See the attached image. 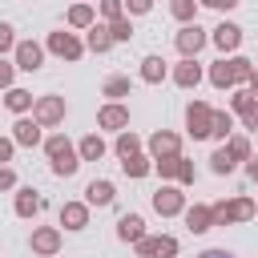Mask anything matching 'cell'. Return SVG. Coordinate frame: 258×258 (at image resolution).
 <instances>
[{
	"mask_svg": "<svg viewBox=\"0 0 258 258\" xmlns=\"http://www.w3.org/2000/svg\"><path fill=\"white\" fill-rule=\"evenodd\" d=\"M44 153H48L56 177H73L77 165H81V149H73V141H69L64 133H52V137L44 141Z\"/></svg>",
	"mask_w": 258,
	"mask_h": 258,
	"instance_id": "obj_1",
	"label": "cell"
},
{
	"mask_svg": "<svg viewBox=\"0 0 258 258\" xmlns=\"http://www.w3.org/2000/svg\"><path fill=\"white\" fill-rule=\"evenodd\" d=\"M185 129H189V137H194V141L214 137V109H210L206 101H194V105L185 109Z\"/></svg>",
	"mask_w": 258,
	"mask_h": 258,
	"instance_id": "obj_2",
	"label": "cell"
},
{
	"mask_svg": "<svg viewBox=\"0 0 258 258\" xmlns=\"http://www.w3.org/2000/svg\"><path fill=\"white\" fill-rule=\"evenodd\" d=\"M206 40H210V36H206V32H202L198 24H181V32L173 36V44H177L181 60H194V56H198V52L206 48Z\"/></svg>",
	"mask_w": 258,
	"mask_h": 258,
	"instance_id": "obj_3",
	"label": "cell"
},
{
	"mask_svg": "<svg viewBox=\"0 0 258 258\" xmlns=\"http://www.w3.org/2000/svg\"><path fill=\"white\" fill-rule=\"evenodd\" d=\"M32 117L48 129V125H60L64 121V97H56V93H48V97H36V109H32Z\"/></svg>",
	"mask_w": 258,
	"mask_h": 258,
	"instance_id": "obj_4",
	"label": "cell"
},
{
	"mask_svg": "<svg viewBox=\"0 0 258 258\" xmlns=\"http://www.w3.org/2000/svg\"><path fill=\"white\" fill-rule=\"evenodd\" d=\"M153 210H157L161 218H173V214H185V194H181L177 185H161V189L153 194Z\"/></svg>",
	"mask_w": 258,
	"mask_h": 258,
	"instance_id": "obj_5",
	"label": "cell"
},
{
	"mask_svg": "<svg viewBox=\"0 0 258 258\" xmlns=\"http://www.w3.org/2000/svg\"><path fill=\"white\" fill-rule=\"evenodd\" d=\"M48 52H52V56H60V60H81L85 44H81L73 32H48Z\"/></svg>",
	"mask_w": 258,
	"mask_h": 258,
	"instance_id": "obj_6",
	"label": "cell"
},
{
	"mask_svg": "<svg viewBox=\"0 0 258 258\" xmlns=\"http://www.w3.org/2000/svg\"><path fill=\"white\" fill-rule=\"evenodd\" d=\"M137 254H141V258H173V254H177V238H173V234L141 238V242H137Z\"/></svg>",
	"mask_w": 258,
	"mask_h": 258,
	"instance_id": "obj_7",
	"label": "cell"
},
{
	"mask_svg": "<svg viewBox=\"0 0 258 258\" xmlns=\"http://www.w3.org/2000/svg\"><path fill=\"white\" fill-rule=\"evenodd\" d=\"M12 60H16V69L36 73V69L44 64V48H40L36 40H20V44H16V52H12Z\"/></svg>",
	"mask_w": 258,
	"mask_h": 258,
	"instance_id": "obj_8",
	"label": "cell"
},
{
	"mask_svg": "<svg viewBox=\"0 0 258 258\" xmlns=\"http://www.w3.org/2000/svg\"><path fill=\"white\" fill-rule=\"evenodd\" d=\"M97 125H101V129H113V133H125V129H129V109H125L121 101H109V105L97 113Z\"/></svg>",
	"mask_w": 258,
	"mask_h": 258,
	"instance_id": "obj_9",
	"label": "cell"
},
{
	"mask_svg": "<svg viewBox=\"0 0 258 258\" xmlns=\"http://www.w3.org/2000/svg\"><path fill=\"white\" fill-rule=\"evenodd\" d=\"M149 153H153V161H161V157H181V141H177V133L157 129V133L149 137Z\"/></svg>",
	"mask_w": 258,
	"mask_h": 258,
	"instance_id": "obj_10",
	"label": "cell"
},
{
	"mask_svg": "<svg viewBox=\"0 0 258 258\" xmlns=\"http://www.w3.org/2000/svg\"><path fill=\"white\" fill-rule=\"evenodd\" d=\"M32 250H36L40 258H52V254L60 250V230H56V226H40V230H32Z\"/></svg>",
	"mask_w": 258,
	"mask_h": 258,
	"instance_id": "obj_11",
	"label": "cell"
},
{
	"mask_svg": "<svg viewBox=\"0 0 258 258\" xmlns=\"http://www.w3.org/2000/svg\"><path fill=\"white\" fill-rule=\"evenodd\" d=\"M60 226L64 230H85L89 226V202H64L60 206Z\"/></svg>",
	"mask_w": 258,
	"mask_h": 258,
	"instance_id": "obj_12",
	"label": "cell"
},
{
	"mask_svg": "<svg viewBox=\"0 0 258 258\" xmlns=\"http://www.w3.org/2000/svg\"><path fill=\"white\" fill-rule=\"evenodd\" d=\"M210 85L214 89H238V73H234V60H214L210 64Z\"/></svg>",
	"mask_w": 258,
	"mask_h": 258,
	"instance_id": "obj_13",
	"label": "cell"
},
{
	"mask_svg": "<svg viewBox=\"0 0 258 258\" xmlns=\"http://www.w3.org/2000/svg\"><path fill=\"white\" fill-rule=\"evenodd\" d=\"M40 129H44V125H40L36 117H20V121L12 125V141H16V145H40Z\"/></svg>",
	"mask_w": 258,
	"mask_h": 258,
	"instance_id": "obj_14",
	"label": "cell"
},
{
	"mask_svg": "<svg viewBox=\"0 0 258 258\" xmlns=\"http://www.w3.org/2000/svg\"><path fill=\"white\" fill-rule=\"evenodd\" d=\"M117 238L137 246V242L145 238V218H141V214H121V222H117Z\"/></svg>",
	"mask_w": 258,
	"mask_h": 258,
	"instance_id": "obj_15",
	"label": "cell"
},
{
	"mask_svg": "<svg viewBox=\"0 0 258 258\" xmlns=\"http://www.w3.org/2000/svg\"><path fill=\"white\" fill-rule=\"evenodd\" d=\"M214 44H218L222 52H234V48L242 44V28H238V24H230V20H222V24L214 28Z\"/></svg>",
	"mask_w": 258,
	"mask_h": 258,
	"instance_id": "obj_16",
	"label": "cell"
},
{
	"mask_svg": "<svg viewBox=\"0 0 258 258\" xmlns=\"http://www.w3.org/2000/svg\"><path fill=\"white\" fill-rule=\"evenodd\" d=\"M113 198H117V189H113V181H89L85 185V202L89 206H113Z\"/></svg>",
	"mask_w": 258,
	"mask_h": 258,
	"instance_id": "obj_17",
	"label": "cell"
},
{
	"mask_svg": "<svg viewBox=\"0 0 258 258\" xmlns=\"http://www.w3.org/2000/svg\"><path fill=\"white\" fill-rule=\"evenodd\" d=\"M185 226H189V234H206L214 226V206H189L185 210Z\"/></svg>",
	"mask_w": 258,
	"mask_h": 258,
	"instance_id": "obj_18",
	"label": "cell"
},
{
	"mask_svg": "<svg viewBox=\"0 0 258 258\" xmlns=\"http://www.w3.org/2000/svg\"><path fill=\"white\" fill-rule=\"evenodd\" d=\"M198 81H202V64L198 60H181L173 69V85L177 89H198Z\"/></svg>",
	"mask_w": 258,
	"mask_h": 258,
	"instance_id": "obj_19",
	"label": "cell"
},
{
	"mask_svg": "<svg viewBox=\"0 0 258 258\" xmlns=\"http://www.w3.org/2000/svg\"><path fill=\"white\" fill-rule=\"evenodd\" d=\"M40 210H44V198H40L32 185H24V189L16 194V214H20V218H32V214H40Z\"/></svg>",
	"mask_w": 258,
	"mask_h": 258,
	"instance_id": "obj_20",
	"label": "cell"
},
{
	"mask_svg": "<svg viewBox=\"0 0 258 258\" xmlns=\"http://www.w3.org/2000/svg\"><path fill=\"white\" fill-rule=\"evenodd\" d=\"M117 40H113V32H109V24H93L89 28V36H85V48H93V52H109Z\"/></svg>",
	"mask_w": 258,
	"mask_h": 258,
	"instance_id": "obj_21",
	"label": "cell"
},
{
	"mask_svg": "<svg viewBox=\"0 0 258 258\" xmlns=\"http://www.w3.org/2000/svg\"><path fill=\"white\" fill-rule=\"evenodd\" d=\"M165 73H169V69H165V60H161L157 52L141 60V81H145V85H161V81H165Z\"/></svg>",
	"mask_w": 258,
	"mask_h": 258,
	"instance_id": "obj_22",
	"label": "cell"
},
{
	"mask_svg": "<svg viewBox=\"0 0 258 258\" xmlns=\"http://www.w3.org/2000/svg\"><path fill=\"white\" fill-rule=\"evenodd\" d=\"M113 149H117V157H121V161H125V157H137V153H141V137H137L133 129H125V133H117Z\"/></svg>",
	"mask_w": 258,
	"mask_h": 258,
	"instance_id": "obj_23",
	"label": "cell"
},
{
	"mask_svg": "<svg viewBox=\"0 0 258 258\" xmlns=\"http://www.w3.org/2000/svg\"><path fill=\"white\" fill-rule=\"evenodd\" d=\"M77 149H81V161H101V157H105V141H101V133H85Z\"/></svg>",
	"mask_w": 258,
	"mask_h": 258,
	"instance_id": "obj_24",
	"label": "cell"
},
{
	"mask_svg": "<svg viewBox=\"0 0 258 258\" xmlns=\"http://www.w3.org/2000/svg\"><path fill=\"white\" fill-rule=\"evenodd\" d=\"M4 105H8L12 113H28V109H36L32 93H24V89H8V93H4Z\"/></svg>",
	"mask_w": 258,
	"mask_h": 258,
	"instance_id": "obj_25",
	"label": "cell"
},
{
	"mask_svg": "<svg viewBox=\"0 0 258 258\" xmlns=\"http://www.w3.org/2000/svg\"><path fill=\"white\" fill-rule=\"evenodd\" d=\"M214 137H218V141H230V137H234V113L214 109Z\"/></svg>",
	"mask_w": 258,
	"mask_h": 258,
	"instance_id": "obj_26",
	"label": "cell"
},
{
	"mask_svg": "<svg viewBox=\"0 0 258 258\" xmlns=\"http://www.w3.org/2000/svg\"><path fill=\"white\" fill-rule=\"evenodd\" d=\"M234 165H238V161H234V153H230V149H226V145H222V149H214V153H210V169H214V173H218V177H222V173H234Z\"/></svg>",
	"mask_w": 258,
	"mask_h": 258,
	"instance_id": "obj_27",
	"label": "cell"
},
{
	"mask_svg": "<svg viewBox=\"0 0 258 258\" xmlns=\"http://www.w3.org/2000/svg\"><path fill=\"white\" fill-rule=\"evenodd\" d=\"M121 169H125V177H145V173L153 169V157H145V153L125 157V161H121Z\"/></svg>",
	"mask_w": 258,
	"mask_h": 258,
	"instance_id": "obj_28",
	"label": "cell"
},
{
	"mask_svg": "<svg viewBox=\"0 0 258 258\" xmlns=\"http://www.w3.org/2000/svg\"><path fill=\"white\" fill-rule=\"evenodd\" d=\"M226 206H230V222H250L254 210H258L254 198H234V202H226Z\"/></svg>",
	"mask_w": 258,
	"mask_h": 258,
	"instance_id": "obj_29",
	"label": "cell"
},
{
	"mask_svg": "<svg viewBox=\"0 0 258 258\" xmlns=\"http://www.w3.org/2000/svg\"><path fill=\"white\" fill-rule=\"evenodd\" d=\"M169 12L181 24H198V0H169Z\"/></svg>",
	"mask_w": 258,
	"mask_h": 258,
	"instance_id": "obj_30",
	"label": "cell"
},
{
	"mask_svg": "<svg viewBox=\"0 0 258 258\" xmlns=\"http://www.w3.org/2000/svg\"><path fill=\"white\" fill-rule=\"evenodd\" d=\"M97 20H93V8L89 4H73L69 8V28H93Z\"/></svg>",
	"mask_w": 258,
	"mask_h": 258,
	"instance_id": "obj_31",
	"label": "cell"
},
{
	"mask_svg": "<svg viewBox=\"0 0 258 258\" xmlns=\"http://www.w3.org/2000/svg\"><path fill=\"white\" fill-rule=\"evenodd\" d=\"M254 105H258V97H254L250 89H234V97H230V109H234L238 117H246V113H250Z\"/></svg>",
	"mask_w": 258,
	"mask_h": 258,
	"instance_id": "obj_32",
	"label": "cell"
},
{
	"mask_svg": "<svg viewBox=\"0 0 258 258\" xmlns=\"http://www.w3.org/2000/svg\"><path fill=\"white\" fill-rule=\"evenodd\" d=\"M105 97H113V101L129 97V77H109L105 81Z\"/></svg>",
	"mask_w": 258,
	"mask_h": 258,
	"instance_id": "obj_33",
	"label": "cell"
},
{
	"mask_svg": "<svg viewBox=\"0 0 258 258\" xmlns=\"http://www.w3.org/2000/svg\"><path fill=\"white\" fill-rule=\"evenodd\" d=\"M226 149L234 153V161H250V157H254V153H250V141H246V137H238V133L226 141Z\"/></svg>",
	"mask_w": 258,
	"mask_h": 258,
	"instance_id": "obj_34",
	"label": "cell"
},
{
	"mask_svg": "<svg viewBox=\"0 0 258 258\" xmlns=\"http://www.w3.org/2000/svg\"><path fill=\"white\" fill-rule=\"evenodd\" d=\"M101 16L113 24V20H121L125 16V0H101Z\"/></svg>",
	"mask_w": 258,
	"mask_h": 258,
	"instance_id": "obj_35",
	"label": "cell"
},
{
	"mask_svg": "<svg viewBox=\"0 0 258 258\" xmlns=\"http://www.w3.org/2000/svg\"><path fill=\"white\" fill-rule=\"evenodd\" d=\"M109 32H113V40H117V44H121V40H129V36H133V24H129V16L113 20V24H109Z\"/></svg>",
	"mask_w": 258,
	"mask_h": 258,
	"instance_id": "obj_36",
	"label": "cell"
},
{
	"mask_svg": "<svg viewBox=\"0 0 258 258\" xmlns=\"http://www.w3.org/2000/svg\"><path fill=\"white\" fill-rule=\"evenodd\" d=\"M153 169H157L161 177H177V169H181V157H161V161H153Z\"/></svg>",
	"mask_w": 258,
	"mask_h": 258,
	"instance_id": "obj_37",
	"label": "cell"
},
{
	"mask_svg": "<svg viewBox=\"0 0 258 258\" xmlns=\"http://www.w3.org/2000/svg\"><path fill=\"white\" fill-rule=\"evenodd\" d=\"M0 52H16V28L0 24Z\"/></svg>",
	"mask_w": 258,
	"mask_h": 258,
	"instance_id": "obj_38",
	"label": "cell"
},
{
	"mask_svg": "<svg viewBox=\"0 0 258 258\" xmlns=\"http://www.w3.org/2000/svg\"><path fill=\"white\" fill-rule=\"evenodd\" d=\"M194 177H198V173H194V161H185V157H181V169H177V181H181V185H194Z\"/></svg>",
	"mask_w": 258,
	"mask_h": 258,
	"instance_id": "obj_39",
	"label": "cell"
},
{
	"mask_svg": "<svg viewBox=\"0 0 258 258\" xmlns=\"http://www.w3.org/2000/svg\"><path fill=\"white\" fill-rule=\"evenodd\" d=\"M12 73H16V60H4L0 64V85L4 89H12Z\"/></svg>",
	"mask_w": 258,
	"mask_h": 258,
	"instance_id": "obj_40",
	"label": "cell"
},
{
	"mask_svg": "<svg viewBox=\"0 0 258 258\" xmlns=\"http://www.w3.org/2000/svg\"><path fill=\"white\" fill-rule=\"evenodd\" d=\"M214 226H230V206H226V202L214 206Z\"/></svg>",
	"mask_w": 258,
	"mask_h": 258,
	"instance_id": "obj_41",
	"label": "cell"
},
{
	"mask_svg": "<svg viewBox=\"0 0 258 258\" xmlns=\"http://www.w3.org/2000/svg\"><path fill=\"white\" fill-rule=\"evenodd\" d=\"M198 4H206V8H218V12H230V8H238V0H198Z\"/></svg>",
	"mask_w": 258,
	"mask_h": 258,
	"instance_id": "obj_42",
	"label": "cell"
},
{
	"mask_svg": "<svg viewBox=\"0 0 258 258\" xmlns=\"http://www.w3.org/2000/svg\"><path fill=\"white\" fill-rule=\"evenodd\" d=\"M12 149H16V141L4 137V141H0V161H12Z\"/></svg>",
	"mask_w": 258,
	"mask_h": 258,
	"instance_id": "obj_43",
	"label": "cell"
},
{
	"mask_svg": "<svg viewBox=\"0 0 258 258\" xmlns=\"http://www.w3.org/2000/svg\"><path fill=\"white\" fill-rule=\"evenodd\" d=\"M12 185H16V173L4 165V169H0V189H12Z\"/></svg>",
	"mask_w": 258,
	"mask_h": 258,
	"instance_id": "obj_44",
	"label": "cell"
},
{
	"mask_svg": "<svg viewBox=\"0 0 258 258\" xmlns=\"http://www.w3.org/2000/svg\"><path fill=\"white\" fill-rule=\"evenodd\" d=\"M153 8V0H129V12H137V16H145Z\"/></svg>",
	"mask_w": 258,
	"mask_h": 258,
	"instance_id": "obj_45",
	"label": "cell"
},
{
	"mask_svg": "<svg viewBox=\"0 0 258 258\" xmlns=\"http://www.w3.org/2000/svg\"><path fill=\"white\" fill-rule=\"evenodd\" d=\"M242 125H246V129H250V133H258V105H254V109H250V113H246V117H242Z\"/></svg>",
	"mask_w": 258,
	"mask_h": 258,
	"instance_id": "obj_46",
	"label": "cell"
},
{
	"mask_svg": "<svg viewBox=\"0 0 258 258\" xmlns=\"http://www.w3.org/2000/svg\"><path fill=\"white\" fill-rule=\"evenodd\" d=\"M198 258H234V254H230V250H218V246H214V250H202Z\"/></svg>",
	"mask_w": 258,
	"mask_h": 258,
	"instance_id": "obj_47",
	"label": "cell"
},
{
	"mask_svg": "<svg viewBox=\"0 0 258 258\" xmlns=\"http://www.w3.org/2000/svg\"><path fill=\"white\" fill-rule=\"evenodd\" d=\"M246 173H250V181H258V157H250V161H246Z\"/></svg>",
	"mask_w": 258,
	"mask_h": 258,
	"instance_id": "obj_48",
	"label": "cell"
},
{
	"mask_svg": "<svg viewBox=\"0 0 258 258\" xmlns=\"http://www.w3.org/2000/svg\"><path fill=\"white\" fill-rule=\"evenodd\" d=\"M246 89H250V93L258 97V69H254V77H250V85H246Z\"/></svg>",
	"mask_w": 258,
	"mask_h": 258,
	"instance_id": "obj_49",
	"label": "cell"
},
{
	"mask_svg": "<svg viewBox=\"0 0 258 258\" xmlns=\"http://www.w3.org/2000/svg\"><path fill=\"white\" fill-rule=\"evenodd\" d=\"M81 4H85V0H81Z\"/></svg>",
	"mask_w": 258,
	"mask_h": 258,
	"instance_id": "obj_50",
	"label": "cell"
}]
</instances>
